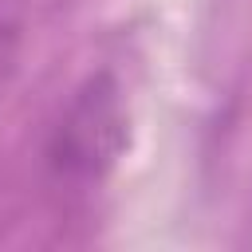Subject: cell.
Instances as JSON below:
<instances>
[{
  "instance_id": "obj_1",
  "label": "cell",
  "mask_w": 252,
  "mask_h": 252,
  "mask_svg": "<svg viewBox=\"0 0 252 252\" xmlns=\"http://www.w3.org/2000/svg\"><path fill=\"white\" fill-rule=\"evenodd\" d=\"M130 138V114L122 87L110 71H94L79 83L47 138V169L63 185H98L122 158Z\"/></svg>"
},
{
  "instance_id": "obj_2",
  "label": "cell",
  "mask_w": 252,
  "mask_h": 252,
  "mask_svg": "<svg viewBox=\"0 0 252 252\" xmlns=\"http://www.w3.org/2000/svg\"><path fill=\"white\" fill-rule=\"evenodd\" d=\"M24 43V0H0V94L16 71Z\"/></svg>"
}]
</instances>
